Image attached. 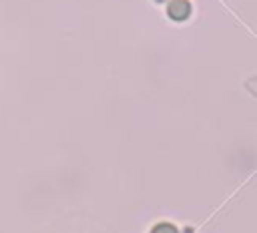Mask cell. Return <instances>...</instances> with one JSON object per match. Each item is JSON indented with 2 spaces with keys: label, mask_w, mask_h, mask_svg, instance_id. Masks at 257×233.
<instances>
[{
  "label": "cell",
  "mask_w": 257,
  "mask_h": 233,
  "mask_svg": "<svg viewBox=\"0 0 257 233\" xmlns=\"http://www.w3.org/2000/svg\"><path fill=\"white\" fill-rule=\"evenodd\" d=\"M151 233H179L173 225H169V223H159Z\"/></svg>",
  "instance_id": "7a4b0ae2"
},
{
  "label": "cell",
  "mask_w": 257,
  "mask_h": 233,
  "mask_svg": "<svg viewBox=\"0 0 257 233\" xmlns=\"http://www.w3.org/2000/svg\"><path fill=\"white\" fill-rule=\"evenodd\" d=\"M167 12L173 20H185L191 12V4L187 0H171L167 6Z\"/></svg>",
  "instance_id": "6da1fadb"
},
{
  "label": "cell",
  "mask_w": 257,
  "mask_h": 233,
  "mask_svg": "<svg viewBox=\"0 0 257 233\" xmlns=\"http://www.w3.org/2000/svg\"><path fill=\"white\" fill-rule=\"evenodd\" d=\"M159 2H163V0H159Z\"/></svg>",
  "instance_id": "3957f363"
}]
</instances>
